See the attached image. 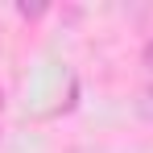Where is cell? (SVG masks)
I'll list each match as a JSON object with an SVG mask.
<instances>
[{"label":"cell","mask_w":153,"mask_h":153,"mask_svg":"<svg viewBox=\"0 0 153 153\" xmlns=\"http://www.w3.org/2000/svg\"><path fill=\"white\" fill-rule=\"evenodd\" d=\"M145 66H149V71H153V42H149V46H145Z\"/></svg>","instance_id":"obj_2"},{"label":"cell","mask_w":153,"mask_h":153,"mask_svg":"<svg viewBox=\"0 0 153 153\" xmlns=\"http://www.w3.org/2000/svg\"><path fill=\"white\" fill-rule=\"evenodd\" d=\"M137 112L153 120V87H149V91H141V100H137Z\"/></svg>","instance_id":"obj_1"},{"label":"cell","mask_w":153,"mask_h":153,"mask_svg":"<svg viewBox=\"0 0 153 153\" xmlns=\"http://www.w3.org/2000/svg\"><path fill=\"white\" fill-rule=\"evenodd\" d=\"M0 108H4V87H0Z\"/></svg>","instance_id":"obj_3"}]
</instances>
